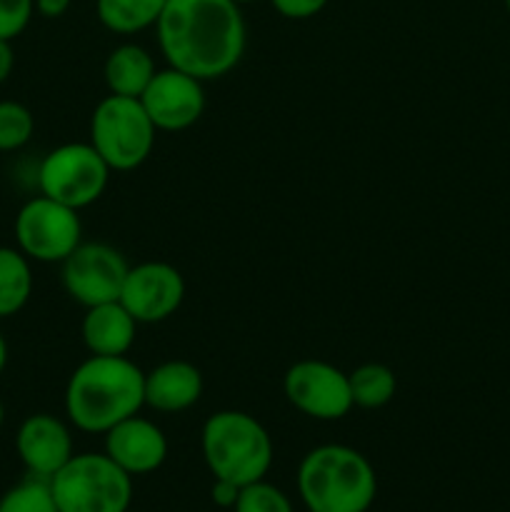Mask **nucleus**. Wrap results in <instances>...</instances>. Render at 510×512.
<instances>
[{"label": "nucleus", "instance_id": "4468645a", "mask_svg": "<svg viewBox=\"0 0 510 512\" xmlns=\"http://www.w3.org/2000/svg\"><path fill=\"white\" fill-rule=\"evenodd\" d=\"M15 450L30 475L50 480L73 458V438L58 418L38 413L23 420L15 435Z\"/></svg>", "mask_w": 510, "mask_h": 512}, {"label": "nucleus", "instance_id": "c756f323", "mask_svg": "<svg viewBox=\"0 0 510 512\" xmlns=\"http://www.w3.org/2000/svg\"><path fill=\"white\" fill-rule=\"evenodd\" d=\"M3 423H5V405L3 400H0V428H3Z\"/></svg>", "mask_w": 510, "mask_h": 512}, {"label": "nucleus", "instance_id": "7ed1b4c3", "mask_svg": "<svg viewBox=\"0 0 510 512\" xmlns=\"http://www.w3.org/2000/svg\"><path fill=\"white\" fill-rule=\"evenodd\" d=\"M298 490L313 512H368L378 493L373 465L348 445H320L298 468Z\"/></svg>", "mask_w": 510, "mask_h": 512}, {"label": "nucleus", "instance_id": "a878e982", "mask_svg": "<svg viewBox=\"0 0 510 512\" xmlns=\"http://www.w3.org/2000/svg\"><path fill=\"white\" fill-rule=\"evenodd\" d=\"M238 495H240L238 485L228 483V480L215 478L213 490H210V498H213V503L218 505V508H235V503H238Z\"/></svg>", "mask_w": 510, "mask_h": 512}, {"label": "nucleus", "instance_id": "c85d7f7f", "mask_svg": "<svg viewBox=\"0 0 510 512\" xmlns=\"http://www.w3.org/2000/svg\"><path fill=\"white\" fill-rule=\"evenodd\" d=\"M5 363H8V343H5V338L0 335V373L5 370Z\"/></svg>", "mask_w": 510, "mask_h": 512}, {"label": "nucleus", "instance_id": "2f4dec72", "mask_svg": "<svg viewBox=\"0 0 510 512\" xmlns=\"http://www.w3.org/2000/svg\"><path fill=\"white\" fill-rule=\"evenodd\" d=\"M235 3H238V5H240V3H250V0H235Z\"/></svg>", "mask_w": 510, "mask_h": 512}, {"label": "nucleus", "instance_id": "cd10ccee", "mask_svg": "<svg viewBox=\"0 0 510 512\" xmlns=\"http://www.w3.org/2000/svg\"><path fill=\"white\" fill-rule=\"evenodd\" d=\"M13 63L15 55L13 48H10V40H0V83H5L8 75L13 73Z\"/></svg>", "mask_w": 510, "mask_h": 512}, {"label": "nucleus", "instance_id": "20e7f679", "mask_svg": "<svg viewBox=\"0 0 510 512\" xmlns=\"http://www.w3.org/2000/svg\"><path fill=\"white\" fill-rule=\"evenodd\" d=\"M203 458L213 478L245 488L268 475L273 440L248 413L223 410L203 425Z\"/></svg>", "mask_w": 510, "mask_h": 512}, {"label": "nucleus", "instance_id": "7c9ffc66", "mask_svg": "<svg viewBox=\"0 0 510 512\" xmlns=\"http://www.w3.org/2000/svg\"><path fill=\"white\" fill-rule=\"evenodd\" d=\"M505 8H508V13H510V0H505Z\"/></svg>", "mask_w": 510, "mask_h": 512}, {"label": "nucleus", "instance_id": "6e6552de", "mask_svg": "<svg viewBox=\"0 0 510 512\" xmlns=\"http://www.w3.org/2000/svg\"><path fill=\"white\" fill-rule=\"evenodd\" d=\"M15 240L25 258L63 263L80 245L78 210L38 195L20 208L15 218Z\"/></svg>", "mask_w": 510, "mask_h": 512}, {"label": "nucleus", "instance_id": "ddd939ff", "mask_svg": "<svg viewBox=\"0 0 510 512\" xmlns=\"http://www.w3.org/2000/svg\"><path fill=\"white\" fill-rule=\"evenodd\" d=\"M105 455L130 478L148 475L168 458V440L158 425L133 415L105 433Z\"/></svg>", "mask_w": 510, "mask_h": 512}, {"label": "nucleus", "instance_id": "39448f33", "mask_svg": "<svg viewBox=\"0 0 510 512\" xmlns=\"http://www.w3.org/2000/svg\"><path fill=\"white\" fill-rule=\"evenodd\" d=\"M58 512H128L133 478L105 453L73 455L50 478Z\"/></svg>", "mask_w": 510, "mask_h": 512}, {"label": "nucleus", "instance_id": "393cba45", "mask_svg": "<svg viewBox=\"0 0 510 512\" xmlns=\"http://www.w3.org/2000/svg\"><path fill=\"white\" fill-rule=\"evenodd\" d=\"M273 8L278 10L280 15L293 20H303V18H313L315 13L328 5V0H270Z\"/></svg>", "mask_w": 510, "mask_h": 512}, {"label": "nucleus", "instance_id": "f257e3e1", "mask_svg": "<svg viewBox=\"0 0 510 512\" xmlns=\"http://www.w3.org/2000/svg\"><path fill=\"white\" fill-rule=\"evenodd\" d=\"M158 43L170 68L198 80L230 73L245 50V20L235 0H168Z\"/></svg>", "mask_w": 510, "mask_h": 512}, {"label": "nucleus", "instance_id": "0eeeda50", "mask_svg": "<svg viewBox=\"0 0 510 512\" xmlns=\"http://www.w3.org/2000/svg\"><path fill=\"white\" fill-rule=\"evenodd\" d=\"M108 175V163L93 145L68 143L45 155L38 168V185L45 198L80 210L103 195Z\"/></svg>", "mask_w": 510, "mask_h": 512}, {"label": "nucleus", "instance_id": "9d476101", "mask_svg": "<svg viewBox=\"0 0 510 512\" xmlns=\"http://www.w3.org/2000/svg\"><path fill=\"white\" fill-rule=\"evenodd\" d=\"M285 398L300 413L318 420H340L353 408L350 380L343 370L323 360H300L285 373Z\"/></svg>", "mask_w": 510, "mask_h": 512}, {"label": "nucleus", "instance_id": "bb28decb", "mask_svg": "<svg viewBox=\"0 0 510 512\" xmlns=\"http://www.w3.org/2000/svg\"><path fill=\"white\" fill-rule=\"evenodd\" d=\"M73 0H35V10L45 18H60Z\"/></svg>", "mask_w": 510, "mask_h": 512}, {"label": "nucleus", "instance_id": "dca6fc26", "mask_svg": "<svg viewBox=\"0 0 510 512\" xmlns=\"http://www.w3.org/2000/svg\"><path fill=\"white\" fill-rule=\"evenodd\" d=\"M135 318L120 300L93 305L83 320V340L93 355H125L135 340Z\"/></svg>", "mask_w": 510, "mask_h": 512}, {"label": "nucleus", "instance_id": "1a4fd4ad", "mask_svg": "<svg viewBox=\"0 0 510 512\" xmlns=\"http://www.w3.org/2000/svg\"><path fill=\"white\" fill-rule=\"evenodd\" d=\"M128 263L115 248L103 243H80L63 260V285L73 300L85 308L120 300Z\"/></svg>", "mask_w": 510, "mask_h": 512}, {"label": "nucleus", "instance_id": "f03ea898", "mask_svg": "<svg viewBox=\"0 0 510 512\" xmlns=\"http://www.w3.org/2000/svg\"><path fill=\"white\" fill-rule=\"evenodd\" d=\"M145 405V373L125 355H93L68 380L65 410L83 433H108Z\"/></svg>", "mask_w": 510, "mask_h": 512}, {"label": "nucleus", "instance_id": "423d86ee", "mask_svg": "<svg viewBox=\"0 0 510 512\" xmlns=\"http://www.w3.org/2000/svg\"><path fill=\"white\" fill-rule=\"evenodd\" d=\"M155 125L140 98L108 95L100 100L90 123V145L110 170H133L148 160L155 143Z\"/></svg>", "mask_w": 510, "mask_h": 512}, {"label": "nucleus", "instance_id": "412c9836", "mask_svg": "<svg viewBox=\"0 0 510 512\" xmlns=\"http://www.w3.org/2000/svg\"><path fill=\"white\" fill-rule=\"evenodd\" d=\"M0 512H58L50 480L30 475L0 498Z\"/></svg>", "mask_w": 510, "mask_h": 512}, {"label": "nucleus", "instance_id": "9b49d317", "mask_svg": "<svg viewBox=\"0 0 510 512\" xmlns=\"http://www.w3.org/2000/svg\"><path fill=\"white\" fill-rule=\"evenodd\" d=\"M185 298L183 275L168 263H140L128 270L120 303L135 323H160L180 308Z\"/></svg>", "mask_w": 510, "mask_h": 512}, {"label": "nucleus", "instance_id": "f3484780", "mask_svg": "<svg viewBox=\"0 0 510 512\" xmlns=\"http://www.w3.org/2000/svg\"><path fill=\"white\" fill-rule=\"evenodd\" d=\"M155 75V63L140 45H120L105 60V83L110 93L140 98Z\"/></svg>", "mask_w": 510, "mask_h": 512}, {"label": "nucleus", "instance_id": "473e14b6", "mask_svg": "<svg viewBox=\"0 0 510 512\" xmlns=\"http://www.w3.org/2000/svg\"><path fill=\"white\" fill-rule=\"evenodd\" d=\"M308 512H313V510H308Z\"/></svg>", "mask_w": 510, "mask_h": 512}, {"label": "nucleus", "instance_id": "6ab92c4d", "mask_svg": "<svg viewBox=\"0 0 510 512\" xmlns=\"http://www.w3.org/2000/svg\"><path fill=\"white\" fill-rule=\"evenodd\" d=\"M168 0H98V18L113 33H138L158 23Z\"/></svg>", "mask_w": 510, "mask_h": 512}, {"label": "nucleus", "instance_id": "2eb2a0df", "mask_svg": "<svg viewBox=\"0 0 510 512\" xmlns=\"http://www.w3.org/2000/svg\"><path fill=\"white\" fill-rule=\"evenodd\" d=\"M203 375L185 360H170L145 375V405L160 413H180L198 403Z\"/></svg>", "mask_w": 510, "mask_h": 512}, {"label": "nucleus", "instance_id": "b1692460", "mask_svg": "<svg viewBox=\"0 0 510 512\" xmlns=\"http://www.w3.org/2000/svg\"><path fill=\"white\" fill-rule=\"evenodd\" d=\"M35 0H0V40H13L28 28Z\"/></svg>", "mask_w": 510, "mask_h": 512}, {"label": "nucleus", "instance_id": "a211bd4d", "mask_svg": "<svg viewBox=\"0 0 510 512\" xmlns=\"http://www.w3.org/2000/svg\"><path fill=\"white\" fill-rule=\"evenodd\" d=\"M33 293V273L20 250L0 248V318L20 313Z\"/></svg>", "mask_w": 510, "mask_h": 512}, {"label": "nucleus", "instance_id": "4be33fe9", "mask_svg": "<svg viewBox=\"0 0 510 512\" xmlns=\"http://www.w3.org/2000/svg\"><path fill=\"white\" fill-rule=\"evenodd\" d=\"M35 120L25 105L15 100L0 103V150H18L30 140Z\"/></svg>", "mask_w": 510, "mask_h": 512}, {"label": "nucleus", "instance_id": "f8f14e48", "mask_svg": "<svg viewBox=\"0 0 510 512\" xmlns=\"http://www.w3.org/2000/svg\"><path fill=\"white\" fill-rule=\"evenodd\" d=\"M203 80L183 70H160L140 95L145 113L158 130H185L203 115Z\"/></svg>", "mask_w": 510, "mask_h": 512}, {"label": "nucleus", "instance_id": "5701e85b", "mask_svg": "<svg viewBox=\"0 0 510 512\" xmlns=\"http://www.w3.org/2000/svg\"><path fill=\"white\" fill-rule=\"evenodd\" d=\"M235 512H293L288 495L275 485L258 480L245 488H240L238 503H235Z\"/></svg>", "mask_w": 510, "mask_h": 512}, {"label": "nucleus", "instance_id": "aec40b11", "mask_svg": "<svg viewBox=\"0 0 510 512\" xmlns=\"http://www.w3.org/2000/svg\"><path fill=\"white\" fill-rule=\"evenodd\" d=\"M350 380V395H353V405L365 410H375L383 408L393 400L395 388V375L388 365L380 363H368L360 365L358 370L348 375Z\"/></svg>", "mask_w": 510, "mask_h": 512}]
</instances>
